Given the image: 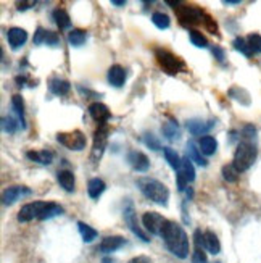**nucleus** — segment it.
I'll return each mask as SVG.
<instances>
[{
    "label": "nucleus",
    "mask_w": 261,
    "mask_h": 263,
    "mask_svg": "<svg viewBox=\"0 0 261 263\" xmlns=\"http://www.w3.org/2000/svg\"><path fill=\"white\" fill-rule=\"evenodd\" d=\"M44 44H47V46H52V47H57L60 44V37L57 32H52V31H47L46 32V41Z\"/></svg>",
    "instance_id": "nucleus-39"
},
{
    "label": "nucleus",
    "mask_w": 261,
    "mask_h": 263,
    "mask_svg": "<svg viewBox=\"0 0 261 263\" xmlns=\"http://www.w3.org/2000/svg\"><path fill=\"white\" fill-rule=\"evenodd\" d=\"M187 151H189V159L192 162H197L200 166H206V160L202 157V154H200V148H197V145L194 142H189L187 144Z\"/></svg>",
    "instance_id": "nucleus-34"
},
{
    "label": "nucleus",
    "mask_w": 261,
    "mask_h": 263,
    "mask_svg": "<svg viewBox=\"0 0 261 263\" xmlns=\"http://www.w3.org/2000/svg\"><path fill=\"white\" fill-rule=\"evenodd\" d=\"M224 5H239L240 0H223Z\"/></svg>",
    "instance_id": "nucleus-48"
},
{
    "label": "nucleus",
    "mask_w": 261,
    "mask_h": 263,
    "mask_svg": "<svg viewBox=\"0 0 261 263\" xmlns=\"http://www.w3.org/2000/svg\"><path fill=\"white\" fill-rule=\"evenodd\" d=\"M28 5H34V2H23V4H18V10H26V8H29Z\"/></svg>",
    "instance_id": "nucleus-46"
},
{
    "label": "nucleus",
    "mask_w": 261,
    "mask_h": 263,
    "mask_svg": "<svg viewBox=\"0 0 261 263\" xmlns=\"http://www.w3.org/2000/svg\"><path fill=\"white\" fill-rule=\"evenodd\" d=\"M85 39H87V34L82 29H71L68 34V42L71 44L73 47H81L85 42Z\"/></svg>",
    "instance_id": "nucleus-27"
},
{
    "label": "nucleus",
    "mask_w": 261,
    "mask_h": 263,
    "mask_svg": "<svg viewBox=\"0 0 261 263\" xmlns=\"http://www.w3.org/2000/svg\"><path fill=\"white\" fill-rule=\"evenodd\" d=\"M189 37H190V42H192L195 47H198V49H206L208 47V39L200 31L190 29L189 31Z\"/></svg>",
    "instance_id": "nucleus-33"
},
{
    "label": "nucleus",
    "mask_w": 261,
    "mask_h": 263,
    "mask_svg": "<svg viewBox=\"0 0 261 263\" xmlns=\"http://www.w3.org/2000/svg\"><path fill=\"white\" fill-rule=\"evenodd\" d=\"M178 173L182 174L187 182H192L195 179V168H194V165H192V160H190L189 157H184V159H182L181 168L178 170Z\"/></svg>",
    "instance_id": "nucleus-21"
},
{
    "label": "nucleus",
    "mask_w": 261,
    "mask_h": 263,
    "mask_svg": "<svg viewBox=\"0 0 261 263\" xmlns=\"http://www.w3.org/2000/svg\"><path fill=\"white\" fill-rule=\"evenodd\" d=\"M142 223H144L145 230L149 233L156 234V236H161V233L164 230V226H166L168 220H166V218H163L160 213H156V212H147L142 216Z\"/></svg>",
    "instance_id": "nucleus-7"
},
{
    "label": "nucleus",
    "mask_w": 261,
    "mask_h": 263,
    "mask_svg": "<svg viewBox=\"0 0 261 263\" xmlns=\"http://www.w3.org/2000/svg\"><path fill=\"white\" fill-rule=\"evenodd\" d=\"M198 148H200V152H202L203 155L210 157V155H213L218 151V141L213 136H203L198 141Z\"/></svg>",
    "instance_id": "nucleus-19"
},
{
    "label": "nucleus",
    "mask_w": 261,
    "mask_h": 263,
    "mask_svg": "<svg viewBox=\"0 0 261 263\" xmlns=\"http://www.w3.org/2000/svg\"><path fill=\"white\" fill-rule=\"evenodd\" d=\"M247 42L253 54H261V36L259 34H250L247 37Z\"/></svg>",
    "instance_id": "nucleus-37"
},
{
    "label": "nucleus",
    "mask_w": 261,
    "mask_h": 263,
    "mask_svg": "<svg viewBox=\"0 0 261 263\" xmlns=\"http://www.w3.org/2000/svg\"><path fill=\"white\" fill-rule=\"evenodd\" d=\"M163 154H164V159H166V162L169 163L171 168H174L178 171L181 168V162H182L179 159L178 152L174 151V148H171V147H163Z\"/></svg>",
    "instance_id": "nucleus-25"
},
{
    "label": "nucleus",
    "mask_w": 261,
    "mask_h": 263,
    "mask_svg": "<svg viewBox=\"0 0 261 263\" xmlns=\"http://www.w3.org/2000/svg\"><path fill=\"white\" fill-rule=\"evenodd\" d=\"M105 187H107L105 182H103L102 179H99V178L91 179L89 184H87V192H89V197L91 199H99L103 194Z\"/></svg>",
    "instance_id": "nucleus-24"
},
{
    "label": "nucleus",
    "mask_w": 261,
    "mask_h": 263,
    "mask_svg": "<svg viewBox=\"0 0 261 263\" xmlns=\"http://www.w3.org/2000/svg\"><path fill=\"white\" fill-rule=\"evenodd\" d=\"M192 263H208L206 255H205V252H203L202 247H197L195 249L194 255H192Z\"/></svg>",
    "instance_id": "nucleus-40"
},
{
    "label": "nucleus",
    "mask_w": 261,
    "mask_h": 263,
    "mask_svg": "<svg viewBox=\"0 0 261 263\" xmlns=\"http://www.w3.org/2000/svg\"><path fill=\"white\" fill-rule=\"evenodd\" d=\"M49 202H31V204H26L21 207L20 213H18V221L26 223V221H31L34 218H40V215L44 213Z\"/></svg>",
    "instance_id": "nucleus-9"
},
{
    "label": "nucleus",
    "mask_w": 261,
    "mask_h": 263,
    "mask_svg": "<svg viewBox=\"0 0 261 263\" xmlns=\"http://www.w3.org/2000/svg\"><path fill=\"white\" fill-rule=\"evenodd\" d=\"M102 263H113V261H111V258H103Z\"/></svg>",
    "instance_id": "nucleus-49"
},
{
    "label": "nucleus",
    "mask_w": 261,
    "mask_h": 263,
    "mask_svg": "<svg viewBox=\"0 0 261 263\" xmlns=\"http://www.w3.org/2000/svg\"><path fill=\"white\" fill-rule=\"evenodd\" d=\"M127 263H152V260L149 257H145V255H139L133 260H129Z\"/></svg>",
    "instance_id": "nucleus-43"
},
{
    "label": "nucleus",
    "mask_w": 261,
    "mask_h": 263,
    "mask_svg": "<svg viewBox=\"0 0 261 263\" xmlns=\"http://www.w3.org/2000/svg\"><path fill=\"white\" fill-rule=\"evenodd\" d=\"M89 115L92 117L94 121H97L100 126H103L110 120L111 113H110V110H108V107L105 103L94 102V103L89 105Z\"/></svg>",
    "instance_id": "nucleus-11"
},
{
    "label": "nucleus",
    "mask_w": 261,
    "mask_h": 263,
    "mask_svg": "<svg viewBox=\"0 0 261 263\" xmlns=\"http://www.w3.org/2000/svg\"><path fill=\"white\" fill-rule=\"evenodd\" d=\"M26 157H28L29 160L40 163V165H50L52 160H54V154H52L50 151H39V152L31 151V152L26 154Z\"/></svg>",
    "instance_id": "nucleus-23"
},
{
    "label": "nucleus",
    "mask_w": 261,
    "mask_h": 263,
    "mask_svg": "<svg viewBox=\"0 0 261 263\" xmlns=\"http://www.w3.org/2000/svg\"><path fill=\"white\" fill-rule=\"evenodd\" d=\"M108 83L113 87H121L126 81V69L121 65H113L108 69Z\"/></svg>",
    "instance_id": "nucleus-18"
},
{
    "label": "nucleus",
    "mask_w": 261,
    "mask_h": 263,
    "mask_svg": "<svg viewBox=\"0 0 261 263\" xmlns=\"http://www.w3.org/2000/svg\"><path fill=\"white\" fill-rule=\"evenodd\" d=\"M49 89L52 94H55V95H65L69 92V89H71V84H69L66 80L54 78V80H50V83H49Z\"/></svg>",
    "instance_id": "nucleus-20"
},
{
    "label": "nucleus",
    "mask_w": 261,
    "mask_h": 263,
    "mask_svg": "<svg viewBox=\"0 0 261 263\" xmlns=\"http://www.w3.org/2000/svg\"><path fill=\"white\" fill-rule=\"evenodd\" d=\"M256 155H258V151H256V147L253 144L242 142V144H239L236 154H234V162H232V165L236 166V168L240 173L242 171H247L250 166L255 163Z\"/></svg>",
    "instance_id": "nucleus-4"
},
{
    "label": "nucleus",
    "mask_w": 261,
    "mask_h": 263,
    "mask_svg": "<svg viewBox=\"0 0 261 263\" xmlns=\"http://www.w3.org/2000/svg\"><path fill=\"white\" fill-rule=\"evenodd\" d=\"M29 194H31V189H28V187H24V186H12V187H8V189L4 191V194H2V202H4L5 205H12V204H15L20 197H23V196H29Z\"/></svg>",
    "instance_id": "nucleus-13"
},
{
    "label": "nucleus",
    "mask_w": 261,
    "mask_h": 263,
    "mask_svg": "<svg viewBox=\"0 0 261 263\" xmlns=\"http://www.w3.org/2000/svg\"><path fill=\"white\" fill-rule=\"evenodd\" d=\"M12 105L16 111V115H18V120L21 123V128H26V121H24V103H23V97L18 94H15L12 97Z\"/></svg>",
    "instance_id": "nucleus-29"
},
{
    "label": "nucleus",
    "mask_w": 261,
    "mask_h": 263,
    "mask_svg": "<svg viewBox=\"0 0 261 263\" xmlns=\"http://www.w3.org/2000/svg\"><path fill=\"white\" fill-rule=\"evenodd\" d=\"M124 221L127 223L129 230L133 231L139 239H142L144 242H149V241H150L149 236H147V234L141 230V226H139V223H137V213H136V210H134V205L130 204V202L124 207Z\"/></svg>",
    "instance_id": "nucleus-10"
},
{
    "label": "nucleus",
    "mask_w": 261,
    "mask_h": 263,
    "mask_svg": "<svg viewBox=\"0 0 261 263\" xmlns=\"http://www.w3.org/2000/svg\"><path fill=\"white\" fill-rule=\"evenodd\" d=\"M7 39H8V44H10V47L16 50L23 47L26 41H28V32L21 28H10L7 32Z\"/></svg>",
    "instance_id": "nucleus-14"
},
{
    "label": "nucleus",
    "mask_w": 261,
    "mask_h": 263,
    "mask_svg": "<svg viewBox=\"0 0 261 263\" xmlns=\"http://www.w3.org/2000/svg\"><path fill=\"white\" fill-rule=\"evenodd\" d=\"M239 174H240V171L232 163L223 166V178L228 182H236L239 179Z\"/></svg>",
    "instance_id": "nucleus-35"
},
{
    "label": "nucleus",
    "mask_w": 261,
    "mask_h": 263,
    "mask_svg": "<svg viewBox=\"0 0 261 263\" xmlns=\"http://www.w3.org/2000/svg\"><path fill=\"white\" fill-rule=\"evenodd\" d=\"M127 162L129 165L133 166V168L136 171H147L150 168V160H149V157H147L144 152H139V151H133V152H129L127 155Z\"/></svg>",
    "instance_id": "nucleus-12"
},
{
    "label": "nucleus",
    "mask_w": 261,
    "mask_h": 263,
    "mask_svg": "<svg viewBox=\"0 0 261 263\" xmlns=\"http://www.w3.org/2000/svg\"><path fill=\"white\" fill-rule=\"evenodd\" d=\"M152 23H153L158 29H168L169 24H171V20H169V16H168L166 13H163V12H155V13L152 15Z\"/></svg>",
    "instance_id": "nucleus-32"
},
{
    "label": "nucleus",
    "mask_w": 261,
    "mask_h": 263,
    "mask_svg": "<svg viewBox=\"0 0 261 263\" xmlns=\"http://www.w3.org/2000/svg\"><path fill=\"white\" fill-rule=\"evenodd\" d=\"M243 133H245L247 137H251V136L255 134V128H253V126H247L245 129H243Z\"/></svg>",
    "instance_id": "nucleus-45"
},
{
    "label": "nucleus",
    "mask_w": 261,
    "mask_h": 263,
    "mask_svg": "<svg viewBox=\"0 0 261 263\" xmlns=\"http://www.w3.org/2000/svg\"><path fill=\"white\" fill-rule=\"evenodd\" d=\"M57 141L62 145H65L66 148H69V151L79 152L85 148V136L79 129H74L71 133H58Z\"/></svg>",
    "instance_id": "nucleus-6"
},
{
    "label": "nucleus",
    "mask_w": 261,
    "mask_h": 263,
    "mask_svg": "<svg viewBox=\"0 0 261 263\" xmlns=\"http://www.w3.org/2000/svg\"><path fill=\"white\" fill-rule=\"evenodd\" d=\"M234 49H236L237 52H240L242 55H245V57H251V49L248 46V42L247 39H243V37H237L236 41H234Z\"/></svg>",
    "instance_id": "nucleus-36"
},
{
    "label": "nucleus",
    "mask_w": 261,
    "mask_h": 263,
    "mask_svg": "<svg viewBox=\"0 0 261 263\" xmlns=\"http://www.w3.org/2000/svg\"><path fill=\"white\" fill-rule=\"evenodd\" d=\"M57 179L60 182V186H62L65 191H68V192H73L74 191V174L71 171H68V170L58 171Z\"/></svg>",
    "instance_id": "nucleus-22"
},
{
    "label": "nucleus",
    "mask_w": 261,
    "mask_h": 263,
    "mask_svg": "<svg viewBox=\"0 0 261 263\" xmlns=\"http://www.w3.org/2000/svg\"><path fill=\"white\" fill-rule=\"evenodd\" d=\"M124 242H126L124 238H121V236H107V238H103V241L100 242V252L111 253L123 247Z\"/></svg>",
    "instance_id": "nucleus-16"
},
{
    "label": "nucleus",
    "mask_w": 261,
    "mask_h": 263,
    "mask_svg": "<svg viewBox=\"0 0 261 263\" xmlns=\"http://www.w3.org/2000/svg\"><path fill=\"white\" fill-rule=\"evenodd\" d=\"M46 29L44 28H37L36 34H34V44L36 46H39V44H44V41H46Z\"/></svg>",
    "instance_id": "nucleus-42"
},
{
    "label": "nucleus",
    "mask_w": 261,
    "mask_h": 263,
    "mask_svg": "<svg viewBox=\"0 0 261 263\" xmlns=\"http://www.w3.org/2000/svg\"><path fill=\"white\" fill-rule=\"evenodd\" d=\"M137 186L141 189L142 194L152 200V202L158 204V205H168L169 200V189L164 186L163 182H160L155 178H149V176H142L137 179Z\"/></svg>",
    "instance_id": "nucleus-3"
},
{
    "label": "nucleus",
    "mask_w": 261,
    "mask_h": 263,
    "mask_svg": "<svg viewBox=\"0 0 261 263\" xmlns=\"http://www.w3.org/2000/svg\"><path fill=\"white\" fill-rule=\"evenodd\" d=\"M77 228H79L81 238H82V241H84V242L91 244V242H92L95 238H97V231H95L92 226L85 224L84 221H79V223H77Z\"/></svg>",
    "instance_id": "nucleus-28"
},
{
    "label": "nucleus",
    "mask_w": 261,
    "mask_h": 263,
    "mask_svg": "<svg viewBox=\"0 0 261 263\" xmlns=\"http://www.w3.org/2000/svg\"><path fill=\"white\" fill-rule=\"evenodd\" d=\"M214 126V121H202V120H190L187 121V129L192 136H202L208 133Z\"/></svg>",
    "instance_id": "nucleus-17"
},
{
    "label": "nucleus",
    "mask_w": 261,
    "mask_h": 263,
    "mask_svg": "<svg viewBox=\"0 0 261 263\" xmlns=\"http://www.w3.org/2000/svg\"><path fill=\"white\" fill-rule=\"evenodd\" d=\"M54 20L60 29H66L71 26V20H69V15L63 10V8H57L54 10Z\"/></svg>",
    "instance_id": "nucleus-26"
},
{
    "label": "nucleus",
    "mask_w": 261,
    "mask_h": 263,
    "mask_svg": "<svg viewBox=\"0 0 261 263\" xmlns=\"http://www.w3.org/2000/svg\"><path fill=\"white\" fill-rule=\"evenodd\" d=\"M111 5H116V7H124V5H126V0H111Z\"/></svg>",
    "instance_id": "nucleus-47"
},
{
    "label": "nucleus",
    "mask_w": 261,
    "mask_h": 263,
    "mask_svg": "<svg viewBox=\"0 0 261 263\" xmlns=\"http://www.w3.org/2000/svg\"><path fill=\"white\" fill-rule=\"evenodd\" d=\"M161 238L172 255H176L178 258H182V260L189 257L190 242H189V238L184 231V228L181 224L168 220L166 226H164V230L161 233Z\"/></svg>",
    "instance_id": "nucleus-2"
},
{
    "label": "nucleus",
    "mask_w": 261,
    "mask_h": 263,
    "mask_svg": "<svg viewBox=\"0 0 261 263\" xmlns=\"http://www.w3.org/2000/svg\"><path fill=\"white\" fill-rule=\"evenodd\" d=\"M202 245H203L205 250H208V252L211 253V255H218V253L221 252L220 239H218V236L213 231H205L203 233V236H202Z\"/></svg>",
    "instance_id": "nucleus-15"
},
{
    "label": "nucleus",
    "mask_w": 261,
    "mask_h": 263,
    "mask_svg": "<svg viewBox=\"0 0 261 263\" xmlns=\"http://www.w3.org/2000/svg\"><path fill=\"white\" fill-rule=\"evenodd\" d=\"M63 213V207H60L58 204L55 202H49L46 210H44V213L40 215L39 220H50V218H54V216H58V215H62Z\"/></svg>",
    "instance_id": "nucleus-30"
},
{
    "label": "nucleus",
    "mask_w": 261,
    "mask_h": 263,
    "mask_svg": "<svg viewBox=\"0 0 261 263\" xmlns=\"http://www.w3.org/2000/svg\"><path fill=\"white\" fill-rule=\"evenodd\" d=\"M161 131H163L164 137L169 139V141H176V139H179V136H181L179 126L176 123H164L161 126Z\"/></svg>",
    "instance_id": "nucleus-31"
},
{
    "label": "nucleus",
    "mask_w": 261,
    "mask_h": 263,
    "mask_svg": "<svg viewBox=\"0 0 261 263\" xmlns=\"http://www.w3.org/2000/svg\"><path fill=\"white\" fill-rule=\"evenodd\" d=\"M155 57H156V61L160 63V66L168 74H178V73L186 71L184 61H182L178 55H174L172 52L166 50V49H156Z\"/></svg>",
    "instance_id": "nucleus-5"
},
{
    "label": "nucleus",
    "mask_w": 261,
    "mask_h": 263,
    "mask_svg": "<svg viewBox=\"0 0 261 263\" xmlns=\"http://www.w3.org/2000/svg\"><path fill=\"white\" fill-rule=\"evenodd\" d=\"M145 144L149 145L150 148H153V151H160V142L156 141L152 134H145Z\"/></svg>",
    "instance_id": "nucleus-41"
},
{
    "label": "nucleus",
    "mask_w": 261,
    "mask_h": 263,
    "mask_svg": "<svg viewBox=\"0 0 261 263\" xmlns=\"http://www.w3.org/2000/svg\"><path fill=\"white\" fill-rule=\"evenodd\" d=\"M213 55L220 60V61H223L224 60V50L223 49H220V47H214L213 49Z\"/></svg>",
    "instance_id": "nucleus-44"
},
{
    "label": "nucleus",
    "mask_w": 261,
    "mask_h": 263,
    "mask_svg": "<svg viewBox=\"0 0 261 263\" xmlns=\"http://www.w3.org/2000/svg\"><path fill=\"white\" fill-rule=\"evenodd\" d=\"M107 139H108V128L103 125L99 126L97 131L94 133V145H92V160L99 162V159L105 152L107 147Z\"/></svg>",
    "instance_id": "nucleus-8"
},
{
    "label": "nucleus",
    "mask_w": 261,
    "mask_h": 263,
    "mask_svg": "<svg viewBox=\"0 0 261 263\" xmlns=\"http://www.w3.org/2000/svg\"><path fill=\"white\" fill-rule=\"evenodd\" d=\"M166 4L174 8V12H176L178 18H179V21L182 24H187V26L203 24L205 28L210 31L211 34H216L218 32V24H216V21L208 13H205L202 8H198L195 5L181 4V2H169V0H166Z\"/></svg>",
    "instance_id": "nucleus-1"
},
{
    "label": "nucleus",
    "mask_w": 261,
    "mask_h": 263,
    "mask_svg": "<svg viewBox=\"0 0 261 263\" xmlns=\"http://www.w3.org/2000/svg\"><path fill=\"white\" fill-rule=\"evenodd\" d=\"M16 128H18V125H16V121H15L12 117H5V118H2V129L5 131V133L13 134L15 131H16Z\"/></svg>",
    "instance_id": "nucleus-38"
}]
</instances>
